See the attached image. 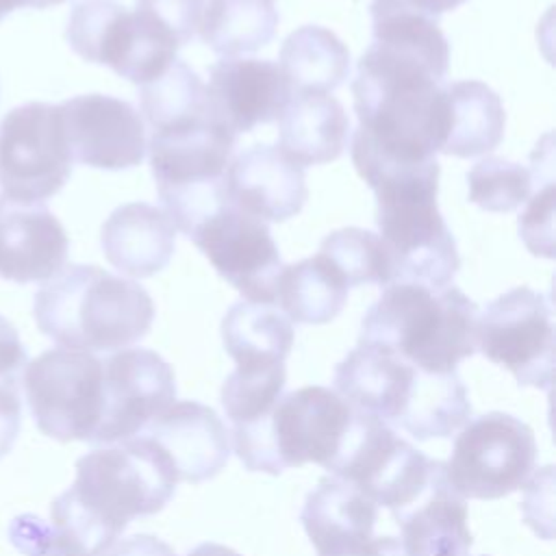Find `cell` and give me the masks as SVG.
I'll use <instances>...</instances> for the list:
<instances>
[{
    "instance_id": "4fadbf2b",
    "label": "cell",
    "mask_w": 556,
    "mask_h": 556,
    "mask_svg": "<svg viewBox=\"0 0 556 556\" xmlns=\"http://www.w3.org/2000/svg\"><path fill=\"white\" fill-rule=\"evenodd\" d=\"M476 350L506 367L523 387H552L554 311L547 293L515 287L486 304L476 324Z\"/></svg>"
},
{
    "instance_id": "b9f144b4",
    "label": "cell",
    "mask_w": 556,
    "mask_h": 556,
    "mask_svg": "<svg viewBox=\"0 0 556 556\" xmlns=\"http://www.w3.org/2000/svg\"><path fill=\"white\" fill-rule=\"evenodd\" d=\"M59 2H65V0H0V20L13 13L15 9H46Z\"/></svg>"
},
{
    "instance_id": "4dcf8cb0",
    "label": "cell",
    "mask_w": 556,
    "mask_h": 556,
    "mask_svg": "<svg viewBox=\"0 0 556 556\" xmlns=\"http://www.w3.org/2000/svg\"><path fill=\"white\" fill-rule=\"evenodd\" d=\"M319 254L341 274L348 287L391 285V258L382 239L365 228L348 226L324 237Z\"/></svg>"
},
{
    "instance_id": "836d02e7",
    "label": "cell",
    "mask_w": 556,
    "mask_h": 556,
    "mask_svg": "<svg viewBox=\"0 0 556 556\" xmlns=\"http://www.w3.org/2000/svg\"><path fill=\"white\" fill-rule=\"evenodd\" d=\"M13 543L28 556H89L87 549L54 526H46L39 517H17L11 528Z\"/></svg>"
},
{
    "instance_id": "8fae6325",
    "label": "cell",
    "mask_w": 556,
    "mask_h": 556,
    "mask_svg": "<svg viewBox=\"0 0 556 556\" xmlns=\"http://www.w3.org/2000/svg\"><path fill=\"white\" fill-rule=\"evenodd\" d=\"M536 465L532 428L508 415L486 413L467 421L443 463L450 486L460 497L497 500L526 484Z\"/></svg>"
},
{
    "instance_id": "f546056e",
    "label": "cell",
    "mask_w": 556,
    "mask_h": 556,
    "mask_svg": "<svg viewBox=\"0 0 556 556\" xmlns=\"http://www.w3.org/2000/svg\"><path fill=\"white\" fill-rule=\"evenodd\" d=\"M139 104L152 132L191 122L211 111L206 85L180 59H174L163 74L141 85Z\"/></svg>"
},
{
    "instance_id": "60d3db41",
    "label": "cell",
    "mask_w": 556,
    "mask_h": 556,
    "mask_svg": "<svg viewBox=\"0 0 556 556\" xmlns=\"http://www.w3.org/2000/svg\"><path fill=\"white\" fill-rule=\"evenodd\" d=\"M330 556H406L402 543L393 536H371L350 549Z\"/></svg>"
},
{
    "instance_id": "d6a6232c",
    "label": "cell",
    "mask_w": 556,
    "mask_h": 556,
    "mask_svg": "<svg viewBox=\"0 0 556 556\" xmlns=\"http://www.w3.org/2000/svg\"><path fill=\"white\" fill-rule=\"evenodd\" d=\"M469 202L491 213H508L528 202L532 174L521 163L486 156L467 172Z\"/></svg>"
},
{
    "instance_id": "7a4b0ae2",
    "label": "cell",
    "mask_w": 556,
    "mask_h": 556,
    "mask_svg": "<svg viewBox=\"0 0 556 556\" xmlns=\"http://www.w3.org/2000/svg\"><path fill=\"white\" fill-rule=\"evenodd\" d=\"M334 391L352 408L402 428L417 441L452 437L471 417V402L456 371L428 374L369 343H358L334 367Z\"/></svg>"
},
{
    "instance_id": "d4e9b609",
    "label": "cell",
    "mask_w": 556,
    "mask_h": 556,
    "mask_svg": "<svg viewBox=\"0 0 556 556\" xmlns=\"http://www.w3.org/2000/svg\"><path fill=\"white\" fill-rule=\"evenodd\" d=\"M447 130L439 152L450 156H480L495 150L504 137L506 113L500 96L480 80L445 83Z\"/></svg>"
},
{
    "instance_id": "2e32d148",
    "label": "cell",
    "mask_w": 556,
    "mask_h": 556,
    "mask_svg": "<svg viewBox=\"0 0 556 556\" xmlns=\"http://www.w3.org/2000/svg\"><path fill=\"white\" fill-rule=\"evenodd\" d=\"M59 106L72 161L109 172L130 169L143 161L146 126L130 102L87 93Z\"/></svg>"
},
{
    "instance_id": "d590c367",
    "label": "cell",
    "mask_w": 556,
    "mask_h": 556,
    "mask_svg": "<svg viewBox=\"0 0 556 556\" xmlns=\"http://www.w3.org/2000/svg\"><path fill=\"white\" fill-rule=\"evenodd\" d=\"M552 200H554V187H552V182H547V187L543 191H536L530 206L519 217V232H521L526 245L536 256L539 254L545 256L543 245L552 256V213H554Z\"/></svg>"
},
{
    "instance_id": "7402d4cb",
    "label": "cell",
    "mask_w": 556,
    "mask_h": 556,
    "mask_svg": "<svg viewBox=\"0 0 556 556\" xmlns=\"http://www.w3.org/2000/svg\"><path fill=\"white\" fill-rule=\"evenodd\" d=\"M100 243L115 269L132 278H150L169 265L176 248V226L163 208L148 202H128L106 217Z\"/></svg>"
},
{
    "instance_id": "9a60e30c",
    "label": "cell",
    "mask_w": 556,
    "mask_h": 556,
    "mask_svg": "<svg viewBox=\"0 0 556 556\" xmlns=\"http://www.w3.org/2000/svg\"><path fill=\"white\" fill-rule=\"evenodd\" d=\"M104 406L91 445L137 437L176 400L172 367L148 348H124L102 358Z\"/></svg>"
},
{
    "instance_id": "6da1fadb",
    "label": "cell",
    "mask_w": 556,
    "mask_h": 556,
    "mask_svg": "<svg viewBox=\"0 0 556 556\" xmlns=\"http://www.w3.org/2000/svg\"><path fill=\"white\" fill-rule=\"evenodd\" d=\"M176 484L169 460L143 434L96 447L76 460L74 484L52 500V526L100 556L132 519L163 510Z\"/></svg>"
},
{
    "instance_id": "4316f807",
    "label": "cell",
    "mask_w": 556,
    "mask_h": 556,
    "mask_svg": "<svg viewBox=\"0 0 556 556\" xmlns=\"http://www.w3.org/2000/svg\"><path fill=\"white\" fill-rule=\"evenodd\" d=\"M348 285L321 254L285 265L278 278L276 300L287 319L298 324H328L345 306Z\"/></svg>"
},
{
    "instance_id": "44dd1931",
    "label": "cell",
    "mask_w": 556,
    "mask_h": 556,
    "mask_svg": "<svg viewBox=\"0 0 556 556\" xmlns=\"http://www.w3.org/2000/svg\"><path fill=\"white\" fill-rule=\"evenodd\" d=\"M393 519L406 556H469V510L465 497L450 486L443 460H437L426 489L410 504L393 510Z\"/></svg>"
},
{
    "instance_id": "30bf717a",
    "label": "cell",
    "mask_w": 556,
    "mask_h": 556,
    "mask_svg": "<svg viewBox=\"0 0 556 556\" xmlns=\"http://www.w3.org/2000/svg\"><path fill=\"white\" fill-rule=\"evenodd\" d=\"M437 460L402 439L382 419L356 410L328 471L391 513L410 504L428 484Z\"/></svg>"
},
{
    "instance_id": "ba28073f",
    "label": "cell",
    "mask_w": 556,
    "mask_h": 556,
    "mask_svg": "<svg viewBox=\"0 0 556 556\" xmlns=\"http://www.w3.org/2000/svg\"><path fill=\"white\" fill-rule=\"evenodd\" d=\"M65 37L85 61L106 65L117 76L146 85L176 59L178 41L154 15L117 0H80L72 7Z\"/></svg>"
},
{
    "instance_id": "83f0119b",
    "label": "cell",
    "mask_w": 556,
    "mask_h": 556,
    "mask_svg": "<svg viewBox=\"0 0 556 556\" xmlns=\"http://www.w3.org/2000/svg\"><path fill=\"white\" fill-rule=\"evenodd\" d=\"M278 22L276 0H208L198 33L226 59L265 48L276 37Z\"/></svg>"
},
{
    "instance_id": "d6986e66",
    "label": "cell",
    "mask_w": 556,
    "mask_h": 556,
    "mask_svg": "<svg viewBox=\"0 0 556 556\" xmlns=\"http://www.w3.org/2000/svg\"><path fill=\"white\" fill-rule=\"evenodd\" d=\"M226 189L230 204L265 224L295 217L308 198L304 167L267 143H254L230 159Z\"/></svg>"
},
{
    "instance_id": "ac0fdd59",
    "label": "cell",
    "mask_w": 556,
    "mask_h": 556,
    "mask_svg": "<svg viewBox=\"0 0 556 556\" xmlns=\"http://www.w3.org/2000/svg\"><path fill=\"white\" fill-rule=\"evenodd\" d=\"M139 434L165 454L178 482H206L226 467L230 456L224 421L211 406L193 400L174 402Z\"/></svg>"
},
{
    "instance_id": "74e56055",
    "label": "cell",
    "mask_w": 556,
    "mask_h": 556,
    "mask_svg": "<svg viewBox=\"0 0 556 556\" xmlns=\"http://www.w3.org/2000/svg\"><path fill=\"white\" fill-rule=\"evenodd\" d=\"M28 363L26 348L9 319L0 315V380H20Z\"/></svg>"
},
{
    "instance_id": "7bdbcfd3",
    "label": "cell",
    "mask_w": 556,
    "mask_h": 556,
    "mask_svg": "<svg viewBox=\"0 0 556 556\" xmlns=\"http://www.w3.org/2000/svg\"><path fill=\"white\" fill-rule=\"evenodd\" d=\"M187 556H241V554H237L235 549L219 545V543H200Z\"/></svg>"
},
{
    "instance_id": "f35d334b",
    "label": "cell",
    "mask_w": 556,
    "mask_h": 556,
    "mask_svg": "<svg viewBox=\"0 0 556 556\" xmlns=\"http://www.w3.org/2000/svg\"><path fill=\"white\" fill-rule=\"evenodd\" d=\"M465 0H371V17L391 15V13H415L430 20H437L441 13L460 7Z\"/></svg>"
},
{
    "instance_id": "8992f818",
    "label": "cell",
    "mask_w": 556,
    "mask_h": 556,
    "mask_svg": "<svg viewBox=\"0 0 556 556\" xmlns=\"http://www.w3.org/2000/svg\"><path fill=\"white\" fill-rule=\"evenodd\" d=\"M354 408L326 387H302L274 404L258 421L232 426V447L250 471L278 476L289 467L337 458Z\"/></svg>"
},
{
    "instance_id": "9c48e42d",
    "label": "cell",
    "mask_w": 556,
    "mask_h": 556,
    "mask_svg": "<svg viewBox=\"0 0 556 556\" xmlns=\"http://www.w3.org/2000/svg\"><path fill=\"white\" fill-rule=\"evenodd\" d=\"M22 387L46 437L61 443L93 441L104 406L102 358L85 350H46L26 363Z\"/></svg>"
},
{
    "instance_id": "f1b7e54d",
    "label": "cell",
    "mask_w": 556,
    "mask_h": 556,
    "mask_svg": "<svg viewBox=\"0 0 556 556\" xmlns=\"http://www.w3.org/2000/svg\"><path fill=\"white\" fill-rule=\"evenodd\" d=\"M222 341L237 365L285 363L293 345V326L271 304L237 302L222 319Z\"/></svg>"
},
{
    "instance_id": "484cf974",
    "label": "cell",
    "mask_w": 556,
    "mask_h": 556,
    "mask_svg": "<svg viewBox=\"0 0 556 556\" xmlns=\"http://www.w3.org/2000/svg\"><path fill=\"white\" fill-rule=\"evenodd\" d=\"M280 70L295 93H330L350 74L348 46L326 26L295 28L280 46Z\"/></svg>"
},
{
    "instance_id": "603a6c76",
    "label": "cell",
    "mask_w": 556,
    "mask_h": 556,
    "mask_svg": "<svg viewBox=\"0 0 556 556\" xmlns=\"http://www.w3.org/2000/svg\"><path fill=\"white\" fill-rule=\"evenodd\" d=\"M378 506L354 484L326 476L306 495L300 521L319 556L350 549L374 536Z\"/></svg>"
},
{
    "instance_id": "cb8c5ba5",
    "label": "cell",
    "mask_w": 556,
    "mask_h": 556,
    "mask_svg": "<svg viewBox=\"0 0 556 556\" xmlns=\"http://www.w3.org/2000/svg\"><path fill=\"white\" fill-rule=\"evenodd\" d=\"M278 122V148L300 167L339 159L350 137L348 113L328 93H295Z\"/></svg>"
},
{
    "instance_id": "8d00e7d4",
    "label": "cell",
    "mask_w": 556,
    "mask_h": 556,
    "mask_svg": "<svg viewBox=\"0 0 556 556\" xmlns=\"http://www.w3.org/2000/svg\"><path fill=\"white\" fill-rule=\"evenodd\" d=\"M20 380H0V458L7 456L22 428Z\"/></svg>"
},
{
    "instance_id": "ffe728a7",
    "label": "cell",
    "mask_w": 556,
    "mask_h": 556,
    "mask_svg": "<svg viewBox=\"0 0 556 556\" xmlns=\"http://www.w3.org/2000/svg\"><path fill=\"white\" fill-rule=\"evenodd\" d=\"M67 250L65 228L43 202L0 195V278L46 282L65 267Z\"/></svg>"
},
{
    "instance_id": "277c9868",
    "label": "cell",
    "mask_w": 556,
    "mask_h": 556,
    "mask_svg": "<svg viewBox=\"0 0 556 556\" xmlns=\"http://www.w3.org/2000/svg\"><path fill=\"white\" fill-rule=\"evenodd\" d=\"M33 313L61 348L117 352L150 332L154 302L135 280L98 265H65L35 293Z\"/></svg>"
},
{
    "instance_id": "e575fe53",
    "label": "cell",
    "mask_w": 556,
    "mask_h": 556,
    "mask_svg": "<svg viewBox=\"0 0 556 556\" xmlns=\"http://www.w3.org/2000/svg\"><path fill=\"white\" fill-rule=\"evenodd\" d=\"M137 4L152 13L182 48L198 33L206 0H137Z\"/></svg>"
},
{
    "instance_id": "e0dca14e",
    "label": "cell",
    "mask_w": 556,
    "mask_h": 556,
    "mask_svg": "<svg viewBox=\"0 0 556 556\" xmlns=\"http://www.w3.org/2000/svg\"><path fill=\"white\" fill-rule=\"evenodd\" d=\"M206 96L217 119L239 135L278 119L293 91L278 63L226 56L208 67Z\"/></svg>"
},
{
    "instance_id": "5bb4252c",
    "label": "cell",
    "mask_w": 556,
    "mask_h": 556,
    "mask_svg": "<svg viewBox=\"0 0 556 556\" xmlns=\"http://www.w3.org/2000/svg\"><path fill=\"white\" fill-rule=\"evenodd\" d=\"M189 239L217 274L254 304L276 302L282 258L265 222L237 208L230 200L200 222Z\"/></svg>"
},
{
    "instance_id": "ab89813d",
    "label": "cell",
    "mask_w": 556,
    "mask_h": 556,
    "mask_svg": "<svg viewBox=\"0 0 556 556\" xmlns=\"http://www.w3.org/2000/svg\"><path fill=\"white\" fill-rule=\"evenodd\" d=\"M100 556H176V554L165 541L152 534H135V536L115 541Z\"/></svg>"
},
{
    "instance_id": "7c38bea8",
    "label": "cell",
    "mask_w": 556,
    "mask_h": 556,
    "mask_svg": "<svg viewBox=\"0 0 556 556\" xmlns=\"http://www.w3.org/2000/svg\"><path fill=\"white\" fill-rule=\"evenodd\" d=\"M61 106L28 102L0 122V189L17 202H46L72 174Z\"/></svg>"
},
{
    "instance_id": "3957f363",
    "label": "cell",
    "mask_w": 556,
    "mask_h": 556,
    "mask_svg": "<svg viewBox=\"0 0 556 556\" xmlns=\"http://www.w3.org/2000/svg\"><path fill=\"white\" fill-rule=\"evenodd\" d=\"M439 163L380 165L361 174L376 193V226L391 258V282L447 287L460 267L452 230L437 206Z\"/></svg>"
},
{
    "instance_id": "52a82bcc",
    "label": "cell",
    "mask_w": 556,
    "mask_h": 556,
    "mask_svg": "<svg viewBox=\"0 0 556 556\" xmlns=\"http://www.w3.org/2000/svg\"><path fill=\"white\" fill-rule=\"evenodd\" d=\"M237 135L213 109L191 122L154 130L146 150L165 213L178 230L189 232L228 202L226 169Z\"/></svg>"
},
{
    "instance_id": "1f68e13d",
    "label": "cell",
    "mask_w": 556,
    "mask_h": 556,
    "mask_svg": "<svg viewBox=\"0 0 556 556\" xmlns=\"http://www.w3.org/2000/svg\"><path fill=\"white\" fill-rule=\"evenodd\" d=\"M287 384L285 363L237 365L222 387V406L232 426L265 417L280 400Z\"/></svg>"
},
{
    "instance_id": "5b68a950",
    "label": "cell",
    "mask_w": 556,
    "mask_h": 556,
    "mask_svg": "<svg viewBox=\"0 0 556 556\" xmlns=\"http://www.w3.org/2000/svg\"><path fill=\"white\" fill-rule=\"evenodd\" d=\"M478 306L458 287L391 282L361 321L358 343L384 348L428 374H452L476 352Z\"/></svg>"
}]
</instances>
